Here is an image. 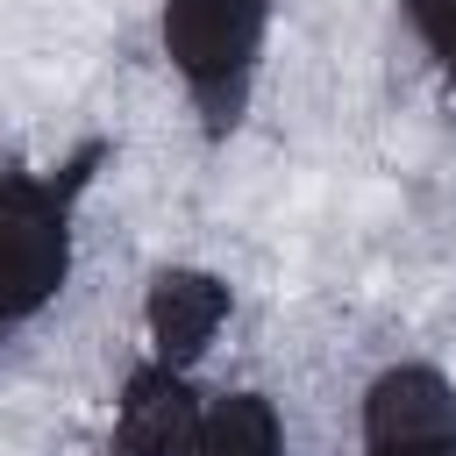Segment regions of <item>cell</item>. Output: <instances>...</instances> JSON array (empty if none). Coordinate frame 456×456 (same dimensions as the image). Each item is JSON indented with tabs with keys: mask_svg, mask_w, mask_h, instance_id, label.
Wrapping results in <instances>:
<instances>
[{
	"mask_svg": "<svg viewBox=\"0 0 456 456\" xmlns=\"http://www.w3.org/2000/svg\"><path fill=\"white\" fill-rule=\"evenodd\" d=\"M264 36H271V0H164L157 7L164 64L178 71L207 135H228L242 121L256 64H264Z\"/></svg>",
	"mask_w": 456,
	"mask_h": 456,
	"instance_id": "1",
	"label": "cell"
},
{
	"mask_svg": "<svg viewBox=\"0 0 456 456\" xmlns=\"http://www.w3.org/2000/svg\"><path fill=\"white\" fill-rule=\"evenodd\" d=\"M86 171H0V335L28 328L71 278V200Z\"/></svg>",
	"mask_w": 456,
	"mask_h": 456,
	"instance_id": "2",
	"label": "cell"
},
{
	"mask_svg": "<svg viewBox=\"0 0 456 456\" xmlns=\"http://www.w3.org/2000/svg\"><path fill=\"white\" fill-rule=\"evenodd\" d=\"M228 278H214V271H200V264H164V271H150V285H142V335H150V363H164V370H192L207 349H214V335L228 328Z\"/></svg>",
	"mask_w": 456,
	"mask_h": 456,
	"instance_id": "3",
	"label": "cell"
},
{
	"mask_svg": "<svg viewBox=\"0 0 456 456\" xmlns=\"http://www.w3.org/2000/svg\"><path fill=\"white\" fill-rule=\"evenodd\" d=\"M200 435V392L185 370L142 363L128 370L121 399H114V456H192Z\"/></svg>",
	"mask_w": 456,
	"mask_h": 456,
	"instance_id": "4",
	"label": "cell"
},
{
	"mask_svg": "<svg viewBox=\"0 0 456 456\" xmlns=\"http://www.w3.org/2000/svg\"><path fill=\"white\" fill-rule=\"evenodd\" d=\"M363 442H456V378L392 363L363 385Z\"/></svg>",
	"mask_w": 456,
	"mask_h": 456,
	"instance_id": "5",
	"label": "cell"
},
{
	"mask_svg": "<svg viewBox=\"0 0 456 456\" xmlns=\"http://www.w3.org/2000/svg\"><path fill=\"white\" fill-rule=\"evenodd\" d=\"M192 456H285V420L264 392H214L200 399Z\"/></svg>",
	"mask_w": 456,
	"mask_h": 456,
	"instance_id": "6",
	"label": "cell"
},
{
	"mask_svg": "<svg viewBox=\"0 0 456 456\" xmlns=\"http://www.w3.org/2000/svg\"><path fill=\"white\" fill-rule=\"evenodd\" d=\"M399 14L413 28V43L428 50V64L456 86V0H399Z\"/></svg>",
	"mask_w": 456,
	"mask_h": 456,
	"instance_id": "7",
	"label": "cell"
},
{
	"mask_svg": "<svg viewBox=\"0 0 456 456\" xmlns=\"http://www.w3.org/2000/svg\"><path fill=\"white\" fill-rule=\"evenodd\" d=\"M363 456H456V442H363Z\"/></svg>",
	"mask_w": 456,
	"mask_h": 456,
	"instance_id": "8",
	"label": "cell"
}]
</instances>
